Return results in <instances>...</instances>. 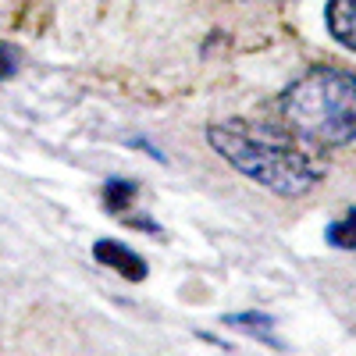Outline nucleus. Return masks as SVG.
<instances>
[{
    "label": "nucleus",
    "instance_id": "nucleus-1",
    "mask_svg": "<svg viewBox=\"0 0 356 356\" xmlns=\"http://www.w3.org/2000/svg\"><path fill=\"white\" fill-rule=\"evenodd\" d=\"M207 143L235 171H243L257 186L271 189L278 196H303L324 175V168L296 143V136L243 122V118L211 125L207 129Z\"/></svg>",
    "mask_w": 356,
    "mask_h": 356
},
{
    "label": "nucleus",
    "instance_id": "nucleus-2",
    "mask_svg": "<svg viewBox=\"0 0 356 356\" xmlns=\"http://www.w3.org/2000/svg\"><path fill=\"white\" fill-rule=\"evenodd\" d=\"M282 122L317 150H335L356 139V75L342 68H314L282 93Z\"/></svg>",
    "mask_w": 356,
    "mask_h": 356
},
{
    "label": "nucleus",
    "instance_id": "nucleus-3",
    "mask_svg": "<svg viewBox=\"0 0 356 356\" xmlns=\"http://www.w3.org/2000/svg\"><path fill=\"white\" fill-rule=\"evenodd\" d=\"M93 253H97V260H100L104 267H114V271H118V275H125L129 282H143V278H146V260H143L136 250H129L125 243L100 239Z\"/></svg>",
    "mask_w": 356,
    "mask_h": 356
},
{
    "label": "nucleus",
    "instance_id": "nucleus-4",
    "mask_svg": "<svg viewBox=\"0 0 356 356\" xmlns=\"http://www.w3.org/2000/svg\"><path fill=\"white\" fill-rule=\"evenodd\" d=\"M324 22H328V33L356 54V0H328L324 8Z\"/></svg>",
    "mask_w": 356,
    "mask_h": 356
},
{
    "label": "nucleus",
    "instance_id": "nucleus-5",
    "mask_svg": "<svg viewBox=\"0 0 356 356\" xmlns=\"http://www.w3.org/2000/svg\"><path fill=\"white\" fill-rule=\"evenodd\" d=\"M328 243L339 250H356V207L328 225Z\"/></svg>",
    "mask_w": 356,
    "mask_h": 356
},
{
    "label": "nucleus",
    "instance_id": "nucleus-6",
    "mask_svg": "<svg viewBox=\"0 0 356 356\" xmlns=\"http://www.w3.org/2000/svg\"><path fill=\"white\" fill-rule=\"evenodd\" d=\"M132 200H136V186L125 182V178H111V182L104 186V203L111 207L114 214L129 211V203H132Z\"/></svg>",
    "mask_w": 356,
    "mask_h": 356
},
{
    "label": "nucleus",
    "instance_id": "nucleus-7",
    "mask_svg": "<svg viewBox=\"0 0 356 356\" xmlns=\"http://www.w3.org/2000/svg\"><path fill=\"white\" fill-rule=\"evenodd\" d=\"M225 324H246V332H271V317L264 314H235V317H225Z\"/></svg>",
    "mask_w": 356,
    "mask_h": 356
},
{
    "label": "nucleus",
    "instance_id": "nucleus-8",
    "mask_svg": "<svg viewBox=\"0 0 356 356\" xmlns=\"http://www.w3.org/2000/svg\"><path fill=\"white\" fill-rule=\"evenodd\" d=\"M18 61H22V54L11 43H0V79H11L18 72Z\"/></svg>",
    "mask_w": 356,
    "mask_h": 356
}]
</instances>
